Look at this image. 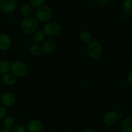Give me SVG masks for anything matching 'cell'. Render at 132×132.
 Instances as JSON below:
<instances>
[{"label":"cell","instance_id":"27","mask_svg":"<svg viewBox=\"0 0 132 132\" xmlns=\"http://www.w3.org/2000/svg\"><path fill=\"white\" fill-rule=\"evenodd\" d=\"M0 132H12L11 130H9V129H6L3 128H1L0 130Z\"/></svg>","mask_w":132,"mask_h":132},{"label":"cell","instance_id":"22","mask_svg":"<svg viewBox=\"0 0 132 132\" xmlns=\"http://www.w3.org/2000/svg\"><path fill=\"white\" fill-rule=\"evenodd\" d=\"M11 131L12 132H27V129L21 125H16Z\"/></svg>","mask_w":132,"mask_h":132},{"label":"cell","instance_id":"10","mask_svg":"<svg viewBox=\"0 0 132 132\" xmlns=\"http://www.w3.org/2000/svg\"><path fill=\"white\" fill-rule=\"evenodd\" d=\"M43 125L42 122L38 119H32L27 124L26 129L28 132H41Z\"/></svg>","mask_w":132,"mask_h":132},{"label":"cell","instance_id":"12","mask_svg":"<svg viewBox=\"0 0 132 132\" xmlns=\"http://www.w3.org/2000/svg\"><path fill=\"white\" fill-rule=\"evenodd\" d=\"M17 77L12 72L8 73L2 76V81L6 86H12L16 82Z\"/></svg>","mask_w":132,"mask_h":132},{"label":"cell","instance_id":"3","mask_svg":"<svg viewBox=\"0 0 132 132\" xmlns=\"http://www.w3.org/2000/svg\"><path fill=\"white\" fill-rule=\"evenodd\" d=\"M42 31L47 37H57L62 33V28L58 23L50 21L45 23L43 27Z\"/></svg>","mask_w":132,"mask_h":132},{"label":"cell","instance_id":"14","mask_svg":"<svg viewBox=\"0 0 132 132\" xmlns=\"http://www.w3.org/2000/svg\"><path fill=\"white\" fill-rule=\"evenodd\" d=\"M45 37H46V36L43 33V32L40 30L36 31L34 33L32 34V39L34 43L37 44L43 43L45 41Z\"/></svg>","mask_w":132,"mask_h":132},{"label":"cell","instance_id":"30","mask_svg":"<svg viewBox=\"0 0 132 132\" xmlns=\"http://www.w3.org/2000/svg\"><path fill=\"white\" fill-rule=\"evenodd\" d=\"M46 132H48V131H46Z\"/></svg>","mask_w":132,"mask_h":132},{"label":"cell","instance_id":"21","mask_svg":"<svg viewBox=\"0 0 132 132\" xmlns=\"http://www.w3.org/2000/svg\"><path fill=\"white\" fill-rule=\"evenodd\" d=\"M45 0H29V4L33 8H38L44 5Z\"/></svg>","mask_w":132,"mask_h":132},{"label":"cell","instance_id":"4","mask_svg":"<svg viewBox=\"0 0 132 132\" xmlns=\"http://www.w3.org/2000/svg\"><path fill=\"white\" fill-rule=\"evenodd\" d=\"M103 53V47L99 41L93 40L87 46V54L92 59H97Z\"/></svg>","mask_w":132,"mask_h":132},{"label":"cell","instance_id":"9","mask_svg":"<svg viewBox=\"0 0 132 132\" xmlns=\"http://www.w3.org/2000/svg\"><path fill=\"white\" fill-rule=\"evenodd\" d=\"M12 41L9 34L5 33H1L0 34V50L7 51L11 48Z\"/></svg>","mask_w":132,"mask_h":132},{"label":"cell","instance_id":"19","mask_svg":"<svg viewBox=\"0 0 132 132\" xmlns=\"http://www.w3.org/2000/svg\"><path fill=\"white\" fill-rule=\"evenodd\" d=\"M3 128L9 130H12V128L15 126V120L12 116H8L3 119Z\"/></svg>","mask_w":132,"mask_h":132},{"label":"cell","instance_id":"17","mask_svg":"<svg viewBox=\"0 0 132 132\" xmlns=\"http://www.w3.org/2000/svg\"><path fill=\"white\" fill-rule=\"evenodd\" d=\"M29 52L34 56H40L43 54L41 45L37 43L32 44L29 47Z\"/></svg>","mask_w":132,"mask_h":132},{"label":"cell","instance_id":"2","mask_svg":"<svg viewBox=\"0 0 132 132\" xmlns=\"http://www.w3.org/2000/svg\"><path fill=\"white\" fill-rule=\"evenodd\" d=\"M53 10L49 6L43 5L36 8L35 10V18L40 23H46L50 21L53 17Z\"/></svg>","mask_w":132,"mask_h":132},{"label":"cell","instance_id":"8","mask_svg":"<svg viewBox=\"0 0 132 132\" xmlns=\"http://www.w3.org/2000/svg\"><path fill=\"white\" fill-rule=\"evenodd\" d=\"M119 119V114L116 111L111 110L105 113L103 117V122L105 125L108 126L115 125Z\"/></svg>","mask_w":132,"mask_h":132},{"label":"cell","instance_id":"1","mask_svg":"<svg viewBox=\"0 0 132 132\" xmlns=\"http://www.w3.org/2000/svg\"><path fill=\"white\" fill-rule=\"evenodd\" d=\"M39 22L35 17L30 16L24 18L20 24L21 30L25 34H32L38 28Z\"/></svg>","mask_w":132,"mask_h":132},{"label":"cell","instance_id":"24","mask_svg":"<svg viewBox=\"0 0 132 132\" xmlns=\"http://www.w3.org/2000/svg\"><path fill=\"white\" fill-rule=\"evenodd\" d=\"M127 81L129 84L132 85V68L128 72L127 75Z\"/></svg>","mask_w":132,"mask_h":132},{"label":"cell","instance_id":"5","mask_svg":"<svg viewBox=\"0 0 132 132\" xmlns=\"http://www.w3.org/2000/svg\"><path fill=\"white\" fill-rule=\"evenodd\" d=\"M28 68L27 64L21 61H15L11 63L10 72L18 78L25 77L28 73Z\"/></svg>","mask_w":132,"mask_h":132},{"label":"cell","instance_id":"16","mask_svg":"<svg viewBox=\"0 0 132 132\" xmlns=\"http://www.w3.org/2000/svg\"><path fill=\"white\" fill-rule=\"evenodd\" d=\"M121 128L123 132H132V117L124 119L121 123Z\"/></svg>","mask_w":132,"mask_h":132},{"label":"cell","instance_id":"23","mask_svg":"<svg viewBox=\"0 0 132 132\" xmlns=\"http://www.w3.org/2000/svg\"><path fill=\"white\" fill-rule=\"evenodd\" d=\"M6 114H7L6 108L5 106H0V121L3 120L7 116Z\"/></svg>","mask_w":132,"mask_h":132},{"label":"cell","instance_id":"20","mask_svg":"<svg viewBox=\"0 0 132 132\" xmlns=\"http://www.w3.org/2000/svg\"><path fill=\"white\" fill-rule=\"evenodd\" d=\"M124 14L128 16H132V0H124L122 3Z\"/></svg>","mask_w":132,"mask_h":132},{"label":"cell","instance_id":"25","mask_svg":"<svg viewBox=\"0 0 132 132\" xmlns=\"http://www.w3.org/2000/svg\"><path fill=\"white\" fill-rule=\"evenodd\" d=\"M82 132H97L93 128H85Z\"/></svg>","mask_w":132,"mask_h":132},{"label":"cell","instance_id":"15","mask_svg":"<svg viewBox=\"0 0 132 132\" xmlns=\"http://www.w3.org/2000/svg\"><path fill=\"white\" fill-rule=\"evenodd\" d=\"M20 12L21 15L24 18H27V17L32 16V14L34 12V9L29 3H25L21 7Z\"/></svg>","mask_w":132,"mask_h":132},{"label":"cell","instance_id":"13","mask_svg":"<svg viewBox=\"0 0 132 132\" xmlns=\"http://www.w3.org/2000/svg\"><path fill=\"white\" fill-rule=\"evenodd\" d=\"M79 39L83 43L89 45L93 41V36L89 31L83 30L79 34Z\"/></svg>","mask_w":132,"mask_h":132},{"label":"cell","instance_id":"26","mask_svg":"<svg viewBox=\"0 0 132 132\" xmlns=\"http://www.w3.org/2000/svg\"><path fill=\"white\" fill-rule=\"evenodd\" d=\"M97 3H98L100 4V5H102V4L103 5V4H105V3H106L108 2L109 0H97Z\"/></svg>","mask_w":132,"mask_h":132},{"label":"cell","instance_id":"29","mask_svg":"<svg viewBox=\"0 0 132 132\" xmlns=\"http://www.w3.org/2000/svg\"><path fill=\"white\" fill-rule=\"evenodd\" d=\"M27 132H28V131H27Z\"/></svg>","mask_w":132,"mask_h":132},{"label":"cell","instance_id":"7","mask_svg":"<svg viewBox=\"0 0 132 132\" xmlns=\"http://www.w3.org/2000/svg\"><path fill=\"white\" fill-rule=\"evenodd\" d=\"M0 101L2 106L6 107H12L15 104L16 97L11 92H5L0 97Z\"/></svg>","mask_w":132,"mask_h":132},{"label":"cell","instance_id":"28","mask_svg":"<svg viewBox=\"0 0 132 132\" xmlns=\"http://www.w3.org/2000/svg\"><path fill=\"white\" fill-rule=\"evenodd\" d=\"M0 34H1V32H0Z\"/></svg>","mask_w":132,"mask_h":132},{"label":"cell","instance_id":"18","mask_svg":"<svg viewBox=\"0 0 132 132\" xmlns=\"http://www.w3.org/2000/svg\"><path fill=\"white\" fill-rule=\"evenodd\" d=\"M11 63L5 59H0V75H4L10 72Z\"/></svg>","mask_w":132,"mask_h":132},{"label":"cell","instance_id":"11","mask_svg":"<svg viewBox=\"0 0 132 132\" xmlns=\"http://www.w3.org/2000/svg\"><path fill=\"white\" fill-rule=\"evenodd\" d=\"M41 48L43 54H51L54 53L56 49V43L53 39L45 40L41 45Z\"/></svg>","mask_w":132,"mask_h":132},{"label":"cell","instance_id":"6","mask_svg":"<svg viewBox=\"0 0 132 132\" xmlns=\"http://www.w3.org/2000/svg\"><path fill=\"white\" fill-rule=\"evenodd\" d=\"M16 8V0H0V12L3 14H11Z\"/></svg>","mask_w":132,"mask_h":132}]
</instances>
